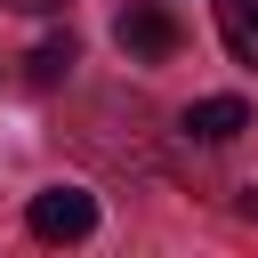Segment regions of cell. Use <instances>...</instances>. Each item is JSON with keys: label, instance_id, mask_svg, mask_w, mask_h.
I'll return each mask as SVG.
<instances>
[{"label": "cell", "instance_id": "1", "mask_svg": "<svg viewBox=\"0 0 258 258\" xmlns=\"http://www.w3.org/2000/svg\"><path fill=\"white\" fill-rule=\"evenodd\" d=\"M24 226H32V242H89V234H97V194H81V185H40L32 210H24Z\"/></svg>", "mask_w": 258, "mask_h": 258}, {"label": "cell", "instance_id": "2", "mask_svg": "<svg viewBox=\"0 0 258 258\" xmlns=\"http://www.w3.org/2000/svg\"><path fill=\"white\" fill-rule=\"evenodd\" d=\"M113 40H121L137 64H161V56H177V48H185V24H177L169 8H153V0H129V8H121V24H113Z\"/></svg>", "mask_w": 258, "mask_h": 258}, {"label": "cell", "instance_id": "3", "mask_svg": "<svg viewBox=\"0 0 258 258\" xmlns=\"http://www.w3.org/2000/svg\"><path fill=\"white\" fill-rule=\"evenodd\" d=\"M194 145H234L242 129H250V105L242 97H202V105H185V121H177Z\"/></svg>", "mask_w": 258, "mask_h": 258}, {"label": "cell", "instance_id": "4", "mask_svg": "<svg viewBox=\"0 0 258 258\" xmlns=\"http://www.w3.org/2000/svg\"><path fill=\"white\" fill-rule=\"evenodd\" d=\"M218 40L234 64H258V0H218Z\"/></svg>", "mask_w": 258, "mask_h": 258}, {"label": "cell", "instance_id": "5", "mask_svg": "<svg viewBox=\"0 0 258 258\" xmlns=\"http://www.w3.org/2000/svg\"><path fill=\"white\" fill-rule=\"evenodd\" d=\"M73 64H81V40H73V32H56V40H40V48L24 56V73H32L40 89H48V81H64Z\"/></svg>", "mask_w": 258, "mask_h": 258}, {"label": "cell", "instance_id": "6", "mask_svg": "<svg viewBox=\"0 0 258 258\" xmlns=\"http://www.w3.org/2000/svg\"><path fill=\"white\" fill-rule=\"evenodd\" d=\"M0 8H16V16H56V8H73V0H0Z\"/></svg>", "mask_w": 258, "mask_h": 258}]
</instances>
